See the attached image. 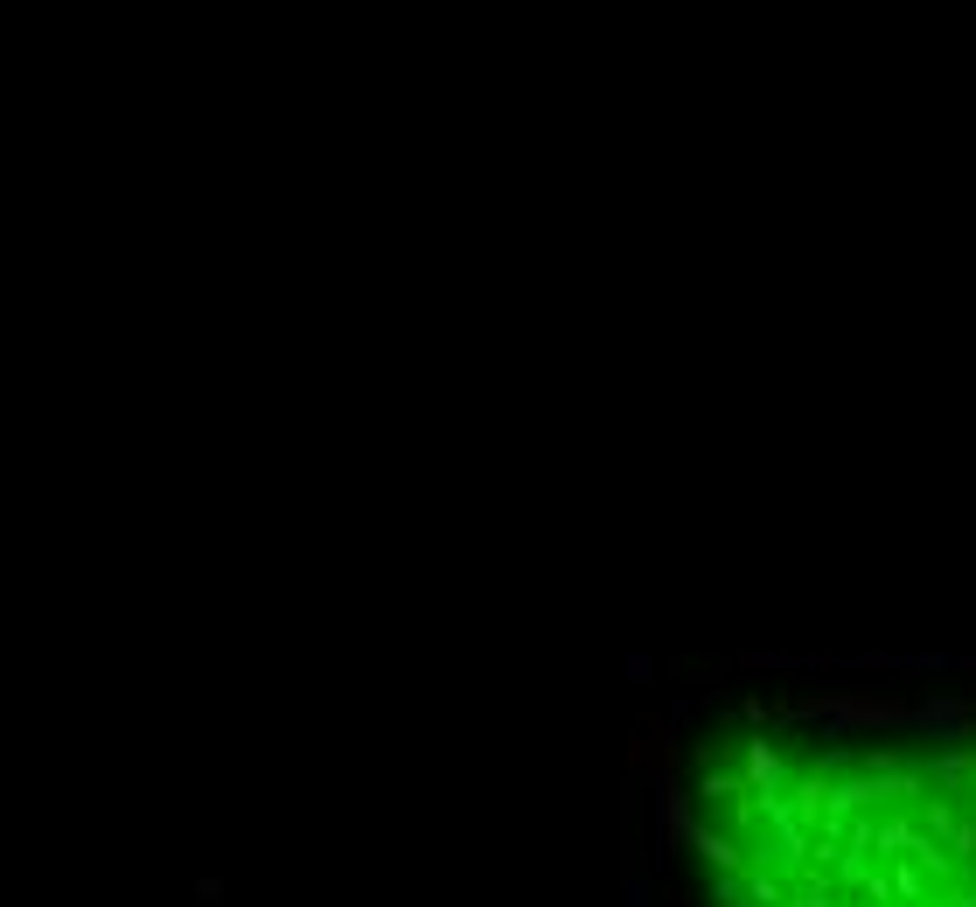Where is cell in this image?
Instances as JSON below:
<instances>
[{
  "mask_svg": "<svg viewBox=\"0 0 976 907\" xmlns=\"http://www.w3.org/2000/svg\"><path fill=\"white\" fill-rule=\"evenodd\" d=\"M704 907H976V733L747 719L683 775Z\"/></svg>",
  "mask_w": 976,
  "mask_h": 907,
  "instance_id": "6da1fadb",
  "label": "cell"
}]
</instances>
